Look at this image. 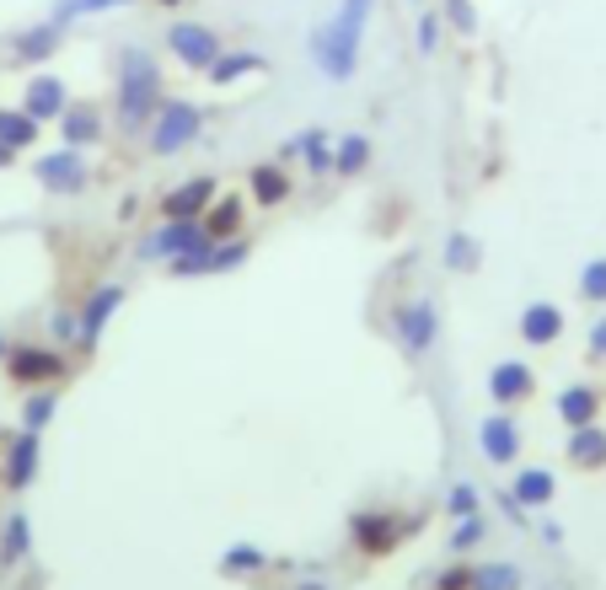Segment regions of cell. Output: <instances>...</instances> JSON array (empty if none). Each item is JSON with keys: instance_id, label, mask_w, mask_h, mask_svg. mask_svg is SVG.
I'll list each match as a JSON object with an SVG mask.
<instances>
[{"instance_id": "f1b7e54d", "label": "cell", "mask_w": 606, "mask_h": 590, "mask_svg": "<svg viewBox=\"0 0 606 590\" xmlns=\"http://www.w3.org/2000/svg\"><path fill=\"white\" fill-rule=\"evenodd\" d=\"M54 408H60V398H54V392H32L28 403H22V430L43 436V430H49V419H54Z\"/></svg>"}, {"instance_id": "d6986e66", "label": "cell", "mask_w": 606, "mask_h": 590, "mask_svg": "<svg viewBox=\"0 0 606 590\" xmlns=\"http://www.w3.org/2000/svg\"><path fill=\"white\" fill-rule=\"evenodd\" d=\"M264 70H269V60H264V54H252V49H237V54H226V49H220V60H215L205 76H210L215 87H237V81L264 76Z\"/></svg>"}, {"instance_id": "83f0119b", "label": "cell", "mask_w": 606, "mask_h": 590, "mask_svg": "<svg viewBox=\"0 0 606 590\" xmlns=\"http://www.w3.org/2000/svg\"><path fill=\"white\" fill-rule=\"evenodd\" d=\"M365 167H370V140H365V134H344V140H334V172L355 178V172H365Z\"/></svg>"}, {"instance_id": "52a82bcc", "label": "cell", "mask_w": 606, "mask_h": 590, "mask_svg": "<svg viewBox=\"0 0 606 590\" xmlns=\"http://www.w3.org/2000/svg\"><path fill=\"white\" fill-rule=\"evenodd\" d=\"M32 178L49 188V193H81L87 178H91V167L76 146H60V151H43L38 161H32Z\"/></svg>"}, {"instance_id": "e575fe53", "label": "cell", "mask_w": 606, "mask_h": 590, "mask_svg": "<svg viewBox=\"0 0 606 590\" xmlns=\"http://www.w3.org/2000/svg\"><path fill=\"white\" fill-rule=\"evenodd\" d=\"M242 263H247V242H242V237H231L226 248H220V242L210 248V274H226V269H242Z\"/></svg>"}, {"instance_id": "3957f363", "label": "cell", "mask_w": 606, "mask_h": 590, "mask_svg": "<svg viewBox=\"0 0 606 590\" xmlns=\"http://www.w3.org/2000/svg\"><path fill=\"white\" fill-rule=\"evenodd\" d=\"M199 134H205V108H199V102H188V97H172V102H161V108H156V119L146 124V140H151L156 156L188 151Z\"/></svg>"}, {"instance_id": "7c38bea8", "label": "cell", "mask_w": 606, "mask_h": 590, "mask_svg": "<svg viewBox=\"0 0 606 590\" xmlns=\"http://www.w3.org/2000/svg\"><path fill=\"white\" fill-rule=\"evenodd\" d=\"M532 366H520V360H499L494 371H488V398L499 408H516V403H526L532 398Z\"/></svg>"}, {"instance_id": "ac0fdd59", "label": "cell", "mask_w": 606, "mask_h": 590, "mask_svg": "<svg viewBox=\"0 0 606 590\" xmlns=\"http://www.w3.org/2000/svg\"><path fill=\"white\" fill-rule=\"evenodd\" d=\"M32 478H38V436L22 430V436L6 440V483L11 489H28Z\"/></svg>"}, {"instance_id": "277c9868", "label": "cell", "mask_w": 606, "mask_h": 590, "mask_svg": "<svg viewBox=\"0 0 606 590\" xmlns=\"http://www.w3.org/2000/svg\"><path fill=\"white\" fill-rule=\"evenodd\" d=\"M210 242L215 237L205 231V220H167V226H156L151 237L140 242V258H151V263H172V258L210 248Z\"/></svg>"}, {"instance_id": "f546056e", "label": "cell", "mask_w": 606, "mask_h": 590, "mask_svg": "<svg viewBox=\"0 0 606 590\" xmlns=\"http://www.w3.org/2000/svg\"><path fill=\"white\" fill-rule=\"evenodd\" d=\"M123 6H135V0H60V6H54V17L70 28L76 17H102V11H123Z\"/></svg>"}, {"instance_id": "9c48e42d", "label": "cell", "mask_w": 606, "mask_h": 590, "mask_svg": "<svg viewBox=\"0 0 606 590\" xmlns=\"http://www.w3.org/2000/svg\"><path fill=\"white\" fill-rule=\"evenodd\" d=\"M403 521L397 516H387V510H360L355 521H349V537L360 542V553H370V559H381V553H393L397 542H403Z\"/></svg>"}, {"instance_id": "cb8c5ba5", "label": "cell", "mask_w": 606, "mask_h": 590, "mask_svg": "<svg viewBox=\"0 0 606 590\" xmlns=\"http://www.w3.org/2000/svg\"><path fill=\"white\" fill-rule=\"evenodd\" d=\"M569 462L575 467H606V430L602 424H579V430H569Z\"/></svg>"}, {"instance_id": "f35d334b", "label": "cell", "mask_w": 606, "mask_h": 590, "mask_svg": "<svg viewBox=\"0 0 606 590\" xmlns=\"http://www.w3.org/2000/svg\"><path fill=\"white\" fill-rule=\"evenodd\" d=\"M446 17H451L456 32H478V11H473L467 0H446Z\"/></svg>"}, {"instance_id": "44dd1931", "label": "cell", "mask_w": 606, "mask_h": 590, "mask_svg": "<svg viewBox=\"0 0 606 590\" xmlns=\"http://www.w3.org/2000/svg\"><path fill=\"white\" fill-rule=\"evenodd\" d=\"M247 193L258 199V204H285L290 199V172L279 167V161H264V167H252V178H247Z\"/></svg>"}, {"instance_id": "74e56055", "label": "cell", "mask_w": 606, "mask_h": 590, "mask_svg": "<svg viewBox=\"0 0 606 590\" xmlns=\"http://www.w3.org/2000/svg\"><path fill=\"white\" fill-rule=\"evenodd\" d=\"M446 504H451V516H478V489L473 483H451Z\"/></svg>"}, {"instance_id": "4316f807", "label": "cell", "mask_w": 606, "mask_h": 590, "mask_svg": "<svg viewBox=\"0 0 606 590\" xmlns=\"http://www.w3.org/2000/svg\"><path fill=\"white\" fill-rule=\"evenodd\" d=\"M205 231H210L215 242H231L237 231H242V199H220L205 210Z\"/></svg>"}, {"instance_id": "7bdbcfd3", "label": "cell", "mask_w": 606, "mask_h": 590, "mask_svg": "<svg viewBox=\"0 0 606 590\" xmlns=\"http://www.w3.org/2000/svg\"><path fill=\"white\" fill-rule=\"evenodd\" d=\"M11 156H17V151H6V146H0V172H6V167H11Z\"/></svg>"}, {"instance_id": "ab89813d", "label": "cell", "mask_w": 606, "mask_h": 590, "mask_svg": "<svg viewBox=\"0 0 606 590\" xmlns=\"http://www.w3.org/2000/svg\"><path fill=\"white\" fill-rule=\"evenodd\" d=\"M54 339L81 343V317H70V311H60V317H54Z\"/></svg>"}, {"instance_id": "6da1fadb", "label": "cell", "mask_w": 606, "mask_h": 590, "mask_svg": "<svg viewBox=\"0 0 606 590\" xmlns=\"http://www.w3.org/2000/svg\"><path fill=\"white\" fill-rule=\"evenodd\" d=\"M370 11H376V0H338L334 17L306 32V49H311V64L322 70V81H334V87L355 81L365 28H370Z\"/></svg>"}, {"instance_id": "d6a6232c", "label": "cell", "mask_w": 606, "mask_h": 590, "mask_svg": "<svg viewBox=\"0 0 606 590\" xmlns=\"http://www.w3.org/2000/svg\"><path fill=\"white\" fill-rule=\"evenodd\" d=\"M484 531H488V521H484V510H478V516H456V531H451V548H456V553H467V548H478V542H484Z\"/></svg>"}, {"instance_id": "8d00e7d4", "label": "cell", "mask_w": 606, "mask_h": 590, "mask_svg": "<svg viewBox=\"0 0 606 590\" xmlns=\"http://www.w3.org/2000/svg\"><path fill=\"white\" fill-rule=\"evenodd\" d=\"M220 569H226V574H247V569H264V553L242 542V548H231V553L220 559Z\"/></svg>"}, {"instance_id": "ee69618b", "label": "cell", "mask_w": 606, "mask_h": 590, "mask_svg": "<svg viewBox=\"0 0 606 590\" xmlns=\"http://www.w3.org/2000/svg\"><path fill=\"white\" fill-rule=\"evenodd\" d=\"M156 6H167V11H172V6H182V0H156Z\"/></svg>"}, {"instance_id": "7a4b0ae2", "label": "cell", "mask_w": 606, "mask_h": 590, "mask_svg": "<svg viewBox=\"0 0 606 590\" xmlns=\"http://www.w3.org/2000/svg\"><path fill=\"white\" fill-rule=\"evenodd\" d=\"M161 64L146 49H119V124L146 129L161 108Z\"/></svg>"}, {"instance_id": "b9f144b4", "label": "cell", "mask_w": 606, "mask_h": 590, "mask_svg": "<svg viewBox=\"0 0 606 590\" xmlns=\"http://www.w3.org/2000/svg\"><path fill=\"white\" fill-rule=\"evenodd\" d=\"M440 590H473V569H446V574H440Z\"/></svg>"}, {"instance_id": "603a6c76", "label": "cell", "mask_w": 606, "mask_h": 590, "mask_svg": "<svg viewBox=\"0 0 606 590\" xmlns=\"http://www.w3.org/2000/svg\"><path fill=\"white\" fill-rule=\"evenodd\" d=\"M0 146L6 151H32L38 146V119L28 108H0Z\"/></svg>"}, {"instance_id": "7402d4cb", "label": "cell", "mask_w": 606, "mask_h": 590, "mask_svg": "<svg viewBox=\"0 0 606 590\" xmlns=\"http://www.w3.org/2000/svg\"><path fill=\"white\" fill-rule=\"evenodd\" d=\"M285 151L301 156L306 172H317V178H322V172H334V140H328L322 129H306V134H296V140L285 146Z\"/></svg>"}, {"instance_id": "836d02e7", "label": "cell", "mask_w": 606, "mask_h": 590, "mask_svg": "<svg viewBox=\"0 0 606 590\" xmlns=\"http://www.w3.org/2000/svg\"><path fill=\"white\" fill-rule=\"evenodd\" d=\"M440 22H446L440 11H425V17H419V28H414V49H419V60H429V54L440 49Z\"/></svg>"}, {"instance_id": "e0dca14e", "label": "cell", "mask_w": 606, "mask_h": 590, "mask_svg": "<svg viewBox=\"0 0 606 590\" xmlns=\"http://www.w3.org/2000/svg\"><path fill=\"white\" fill-rule=\"evenodd\" d=\"M558 419L569 424V430H579V424H596V413H602V392L590 387V381H575V387H564L558 392Z\"/></svg>"}, {"instance_id": "ffe728a7", "label": "cell", "mask_w": 606, "mask_h": 590, "mask_svg": "<svg viewBox=\"0 0 606 590\" xmlns=\"http://www.w3.org/2000/svg\"><path fill=\"white\" fill-rule=\"evenodd\" d=\"M60 38H64L60 17H54V22H38V28H28V32H17V60H22V64H43L54 49H60Z\"/></svg>"}, {"instance_id": "4fadbf2b", "label": "cell", "mask_w": 606, "mask_h": 590, "mask_svg": "<svg viewBox=\"0 0 606 590\" xmlns=\"http://www.w3.org/2000/svg\"><path fill=\"white\" fill-rule=\"evenodd\" d=\"M210 204H215V178H188V183H178L161 199L167 220H199Z\"/></svg>"}, {"instance_id": "5b68a950", "label": "cell", "mask_w": 606, "mask_h": 590, "mask_svg": "<svg viewBox=\"0 0 606 590\" xmlns=\"http://www.w3.org/2000/svg\"><path fill=\"white\" fill-rule=\"evenodd\" d=\"M393 333L397 343H403V354H429L435 349V339H440V317H435V301L429 296H419V301H408V307L393 311Z\"/></svg>"}, {"instance_id": "f6af8a7d", "label": "cell", "mask_w": 606, "mask_h": 590, "mask_svg": "<svg viewBox=\"0 0 606 590\" xmlns=\"http://www.w3.org/2000/svg\"><path fill=\"white\" fill-rule=\"evenodd\" d=\"M0 360H6V333H0Z\"/></svg>"}, {"instance_id": "d4e9b609", "label": "cell", "mask_w": 606, "mask_h": 590, "mask_svg": "<svg viewBox=\"0 0 606 590\" xmlns=\"http://www.w3.org/2000/svg\"><path fill=\"white\" fill-rule=\"evenodd\" d=\"M553 489H558V483H553V472H547V467H520L516 483H510V494H516L520 504H547Z\"/></svg>"}, {"instance_id": "ba28073f", "label": "cell", "mask_w": 606, "mask_h": 590, "mask_svg": "<svg viewBox=\"0 0 606 590\" xmlns=\"http://www.w3.org/2000/svg\"><path fill=\"white\" fill-rule=\"evenodd\" d=\"M167 49H172L178 64H188V70H210V64L220 60V38H215V28H205V22H172V28H167Z\"/></svg>"}, {"instance_id": "60d3db41", "label": "cell", "mask_w": 606, "mask_h": 590, "mask_svg": "<svg viewBox=\"0 0 606 590\" xmlns=\"http://www.w3.org/2000/svg\"><path fill=\"white\" fill-rule=\"evenodd\" d=\"M585 349H590V360H606V317H596V322H590V339H585Z\"/></svg>"}, {"instance_id": "d590c367", "label": "cell", "mask_w": 606, "mask_h": 590, "mask_svg": "<svg viewBox=\"0 0 606 590\" xmlns=\"http://www.w3.org/2000/svg\"><path fill=\"white\" fill-rule=\"evenodd\" d=\"M579 296H585V301H606V258H590V263L579 269Z\"/></svg>"}, {"instance_id": "9a60e30c", "label": "cell", "mask_w": 606, "mask_h": 590, "mask_svg": "<svg viewBox=\"0 0 606 590\" xmlns=\"http://www.w3.org/2000/svg\"><path fill=\"white\" fill-rule=\"evenodd\" d=\"M54 124H60V140L64 146H76V151H87V146L102 140V113H97L91 102H70Z\"/></svg>"}, {"instance_id": "5bb4252c", "label": "cell", "mask_w": 606, "mask_h": 590, "mask_svg": "<svg viewBox=\"0 0 606 590\" xmlns=\"http://www.w3.org/2000/svg\"><path fill=\"white\" fill-rule=\"evenodd\" d=\"M22 108H28L32 119L43 124V119H60L64 108H70V92H64L60 76H32L28 92H22Z\"/></svg>"}, {"instance_id": "1f68e13d", "label": "cell", "mask_w": 606, "mask_h": 590, "mask_svg": "<svg viewBox=\"0 0 606 590\" xmlns=\"http://www.w3.org/2000/svg\"><path fill=\"white\" fill-rule=\"evenodd\" d=\"M446 269H478V242L467 231H451L446 237Z\"/></svg>"}, {"instance_id": "484cf974", "label": "cell", "mask_w": 606, "mask_h": 590, "mask_svg": "<svg viewBox=\"0 0 606 590\" xmlns=\"http://www.w3.org/2000/svg\"><path fill=\"white\" fill-rule=\"evenodd\" d=\"M28 548H32L28 516H22V510H11V516H6V531H0V559L22 563V559H28Z\"/></svg>"}, {"instance_id": "8fae6325", "label": "cell", "mask_w": 606, "mask_h": 590, "mask_svg": "<svg viewBox=\"0 0 606 590\" xmlns=\"http://www.w3.org/2000/svg\"><path fill=\"white\" fill-rule=\"evenodd\" d=\"M119 307H123V284H97V290L87 296V307L76 311V317H81V343H87V349L108 333V322H113V311Z\"/></svg>"}, {"instance_id": "4dcf8cb0", "label": "cell", "mask_w": 606, "mask_h": 590, "mask_svg": "<svg viewBox=\"0 0 606 590\" xmlns=\"http://www.w3.org/2000/svg\"><path fill=\"white\" fill-rule=\"evenodd\" d=\"M516 586H520L516 563H484V569H473V590H516Z\"/></svg>"}, {"instance_id": "30bf717a", "label": "cell", "mask_w": 606, "mask_h": 590, "mask_svg": "<svg viewBox=\"0 0 606 590\" xmlns=\"http://www.w3.org/2000/svg\"><path fill=\"white\" fill-rule=\"evenodd\" d=\"M478 451H484L488 462L510 467L520 457V424L510 413H484L478 419Z\"/></svg>"}, {"instance_id": "2e32d148", "label": "cell", "mask_w": 606, "mask_h": 590, "mask_svg": "<svg viewBox=\"0 0 606 590\" xmlns=\"http://www.w3.org/2000/svg\"><path fill=\"white\" fill-rule=\"evenodd\" d=\"M520 339L547 349V343L564 339V311L553 307V301H532V307L520 311Z\"/></svg>"}, {"instance_id": "8992f818", "label": "cell", "mask_w": 606, "mask_h": 590, "mask_svg": "<svg viewBox=\"0 0 606 590\" xmlns=\"http://www.w3.org/2000/svg\"><path fill=\"white\" fill-rule=\"evenodd\" d=\"M6 376L17 387H49L64 376V354L43 349V343H17V349H6Z\"/></svg>"}]
</instances>
